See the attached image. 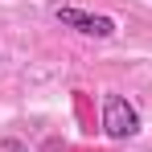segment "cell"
Wrapping results in <instances>:
<instances>
[{
  "label": "cell",
  "mask_w": 152,
  "mask_h": 152,
  "mask_svg": "<svg viewBox=\"0 0 152 152\" xmlns=\"http://www.w3.org/2000/svg\"><path fill=\"white\" fill-rule=\"evenodd\" d=\"M4 152H29L25 144H17V140H4Z\"/></svg>",
  "instance_id": "3"
},
{
  "label": "cell",
  "mask_w": 152,
  "mask_h": 152,
  "mask_svg": "<svg viewBox=\"0 0 152 152\" xmlns=\"http://www.w3.org/2000/svg\"><path fill=\"white\" fill-rule=\"evenodd\" d=\"M99 124L107 132V140H132V136H140V111L124 95H103Z\"/></svg>",
  "instance_id": "1"
},
{
  "label": "cell",
  "mask_w": 152,
  "mask_h": 152,
  "mask_svg": "<svg viewBox=\"0 0 152 152\" xmlns=\"http://www.w3.org/2000/svg\"><path fill=\"white\" fill-rule=\"evenodd\" d=\"M53 21H58L62 29L82 33V37H99V41L115 37V21H111V17H103V12H86V8H74V4H58V8H53Z\"/></svg>",
  "instance_id": "2"
}]
</instances>
